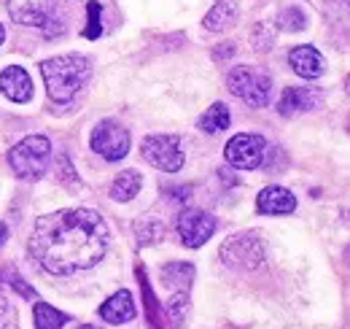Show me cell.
<instances>
[{
	"mask_svg": "<svg viewBox=\"0 0 350 329\" xmlns=\"http://www.w3.org/2000/svg\"><path fill=\"white\" fill-rule=\"evenodd\" d=\"M140 186H143V175L137 170H124L122 175H116V181L111 186V197L119 203H127L140 192Z\"/></svg>",
	"mask_w": 350,
	"mask_h": 329,
	"instance_id": "e0dca14e",
	"label": "cell"
},
{
	"mask_svg": "<svg viewBox=\"0 0 350 329\" xmlns=\"http://www.w3.org/2000/svg\"><path fill=\"white\" fill-rule=\"evenodd\" d=\"M135 230H137V235H143V232L148 235V238H146L143 243H151V241H159V238H162V232H165V230H162L159 224H135Z\"/></svg>",
	"mask_w": 350,
	"mask_h": 329,
	"instance_id": "603a6c76",
	"label": "cell"
},
{
	"mask_svg": "<svg viewBox=\"0 0 350 329\" xmlns=\"http://www.w3.org/2000/svg\"><path fill=\"white\" fill-rule=\"evenodd\" d=\"M54 8H57V0H5L8 16L30 27H44L46 19L54 14Z\"/></svg>",
	"mask_w": 350,
	"mask_h": 329,
	"instance_id": "30bf717a",
	"label": "cell"
},
{
	"mask_svg": "<svg viewBox=\"0 0 350 329\" xmlns=\"http://www.w3.org/2000/svg\"><path fill=\"white\" fill-rule=\"evenodd\" d=\"M49 160H51V143L44 135H27L8 151L11 170L25 181H38L49 167Z\"/></svg>",
	"mask_w": 350,
	"mask_h": 329,
	"instance_id": "3957f363",
	"label": "cell"
},
{
	"mask_svg": "<svg viewBox=\"0 0 350 329\" xmlns=\"http://www.w3.org/2000/svg\"><path fill=\"white\" fill-rule=\"evenodd\" d=\"M256 208H259V213H272V216L294 213L297 197L288 189H283V186H267L259 195V200H256Z\"/></svg>",
	"mask_w": 350,
	"mask_h": 329,
	"instance_id": "9a60e30c",
	"label": "cell"
},
{
	"mask_svg": "<svg viewBox=\"0 0 350 329\" xmlns=\"http://www.w3.org/2000/svg\"><path fill=\"white\" fill-rule=\"evenodd\" d=\"M87 11H89V27L84 30V36L87 38H100V33H103V22H100V3L97 0H89V5H87Z\"/></svg>",
	"mask_w": 350,
	"mask_h": 329,
	"instance_id": "44dd1931",
	"label": "cell"
},
{
	"mask_svg": "<svg viewBox=\"0 0 350 329\" xmlns=\"http://www.w3.org/2000/svg\"><path fill=\"white\" fill-rule=\"evenodd\" d=\"M232 122V114H229V108L224 106V103H213L202 117H200V130L202 132H221V130H226Z\"/></svg>",
	"mask_w": 350,
	"mask_h": 329,
	"instance_id": "ac0fdd59",
	"label": "cell"
},
{
	"mask_svg": "<svg viewBox=\"0 0 350 329\" xmlns=\"http://www.w3.org/2000/svg\"><path fill=\"white\" fill-rule=\"evenodd\" d=\"M3 38H5V27L0 25V43H3Z\"/></svg>",
	"mask_w": 350,
	"mask_h": 329,
	"instance_id": "4316f807",
	"label": "cell"
},
{
	"mask_svg": "<svg viewBox=\"0 0 350 329\" xmlns=\"http://www.w3.org/2000/svg\"><path fill=\"white\" fill-rule=\"evenodd\" d=\"M237 22V3L234 0H219L208 14H205V27L213 33H224Z\"/></svg>",
	"mask_w": 350,
	"mask_h": 329,
	"instance_id": "2e32d148",
	"label": "cell"
},
{
	"mask_svg": "<svg viewBox=\"0 0 350 329\" xmlns=\"http://www.w3.org/2000/svg\"><path fill=\"white\" fill-rule=\"evenodd\" d=\"M318 103H321V95L312 86H288L278 100V111L280 117H294L302 111H312Z\"/></svg>",
	"mask_w": 350,
	"mask_h": 329,
	"instance_id": "8fae6325",
	"label": "cell"
},
{
	"mask_svg": "<svg viewBox=\"0 0 350 329\" xmlns=\"http://www.w3.org/2000/svg\"><path fill=\"white\" fill-rule=\"evenodd\" d=\"M264 143L262 135H251V132H240L234 135L226 149H224V157L232 167H240V170H256L264 162Z\"/></svg>",
	"mask_w": 350,
	"mask_h": 329,
	"instance_id": "52a82bcc",
	"label": "cell"
},
{
	"mask_svg": "<svg viewBox=\"0 0 350 329\" xmlns=\"http://www.w3.org/2000/svg\"><path fill=\"white\" fill-rule=\"evenodd\" d=\"M57 164H59V170H57V173H59V181H65V184H76V181H79V178L73 175V167L68 162V157H59Z\"/></svg>",
	"mask_w": 350,
	"mask_h": 329,
	"instance_id": "cb8c5ba5",
	"label": "cell"
},
{
	"mask_svg": "<svg viewBox=\"0 0 350 329\" xmlns=\"http://www.w3.org/2000/svg\"><path fill=\"white\" fill-rule=\"evenodd\" d=\"M229 92L237 95L251 108H264L272 95V76L264 68L237 65L229 71Z\"/></svg>",
	"mask_w": 350,
	"mask_h": 329,
	"instance_id": "277c9868",
	"label": "cell"
},
{
	"mask_svg": "<svg viewBox=\"0 0 350 329\" xmlns=\"http://www.w3.org/2000/svg\"><path fill=\"white\" fill-rule=\"evenodd\" d=\"M5 238H8V227H5L3 221H0V246L5 243Z\"/></svg>",
	"mask_w": 350,
	"mask_h": 329,
	"instance_id": "484cf974",
	"label": "cell"
},
{
	"mask_svg": "<svg viewBox=\"0 0 350 329\" xmlns=\"http://www.w3.org/2000/svg\"><path fill=\"white\" fill-rule=\"evenodd\" d=\"M140 154L146 162L165 170L178 173L183 167V151H180V138L178 135H148L140 143Z\"/></svg>",
	"mask_w": 350,
	"mask_h": 329,
	"instance_id": "5b68a950",
	"label": "cell"
},
{
	"mask_svg": "<svg viewBox=\"0 0 350 329\" xmlns=\"http://www.w3.org/2000/svg\"><path fill=\"white\" fill-rule=\"evenodd\" d=\"M221 259L234 270H254L264 259L262 241L256 235H234L221 246Z\"/></svg>",
	"mask_w": 350,
	"mask_h": 329,
	"instance_id": "ba28073f",
	"label": "cell"
},
{
	"mask_svg": "<svg viewBox=\"0 0 350 329\" xmlns=\"http://www.w3.org/2000/svg\"><path fill=\"white\" fill-rule=\"evenodd\" d=\"M0 329H16V310L5 297H0Z\"/></svg>",
	"mask_w": 350,
	"mask_h": 329,
	"instance_id": "7402d4cb",
	"label": "cell"
},
{
	"mask_svg": "<svg viewBox=\"0 0 350 329\" xmlns=\"http://www.w3.org/2000/svg\"><path fill=\"white\" fill-rule=\"evenodd\" d=\"M30 256L51 276H73L94 267L108 248V227L100 213L68 208L46 213L30 235Z\"/></svg>",
	"mask_w": 350,
	"mask_h": 329,
	"instance_id": "6da1fadb",
	"label": "cell"
},
{
	"mask_svg": "<svg viewBox=\"0 0 350 329\" xmlns=\"http://www.w3.org/2000/svg\"><path fill=\"white\" fill-rule=\"evenodd\" d=\"M65 324H68V316L51 308L49 302L36 305V329H62Z\"/></svg>",
	"mask_w": 350,
	"mask_h": 329,
	"instance_id": "d6986e66",
	"label": "cell"
},
{
	"mask_svg": "<svg viewBox=\"0 0 350 329\" xmlns=\"http://www.w3.org/2000/svg\"><path fill=\"white\" fill-rule=\"evenodd\" d=\"M79 329H97V327H92V324H84V327H79Z\"/></svg>",
	"mask_w": 350,
	"mask_h": 329,
	"instance_id": "83f0119b",
	"label": "cell"
},
{
	"mask_svg": "<svg viewBox=\"0 0 350 329\" xmlns=\"http://www.w3.org/2000/svg\"><path fill=\"white\" fill-rule=\"evenodd\" d=\"M189 192H191V186H178V189H173V200H186Z\"/></svg>",
	"mask_w": 350,
	"mask_h": 329,
	"instance_id": "d4e9b609",
	"label": "cell"
},
{
	"mask_svg": "<svg viewBox=\"0 0 350 329\" xmlns=\"http://www.w3.org/2000/svg\"><path fill=\"white\" fill-rule=\"evenodd\" d=\"M216 232V219L205 210H183L178 216V235L186 248L205 246Z\"/></svg>",
	"mask_w": 350,
	"mask_h": 329,
	"instance_id": "9c48e42d",
	"label": "cell"
},
{
	"mask_svg": "<svg viewBox=\"0 0 350 329\" xmlns=\"http://www.w3.org/2000/svg\"><path fill=\"white\" fill-rule=\"evenodd\" d=\"M92 151H97L108 162H119L130 151V132L116 122H100L92 130Z\"/></svg>",
	"mask_w": 350,
	"mask_h": 329,
	"instance_id": "8992f818",
	"label": "cell"
},
{
	"mask_svg": "<svg viewBox=\"0 0 350 329\" xmlns=\"http://www.w3.org/2000/svg\"><path fill=\"white\" fill-rule=\"evenodd\" d=\"M100 319L108 321V324H127L135 319V302H132V294L127 289L116 291L108 302H103L100 308Z\"/></svg>",
	"mask_w": 350,
	"mask_h": 329,
	"instance_id": "5bb4252c",
	"label": "cell"
},
{
	"mask_svg": "<svg viewBox=\"0 0 350 329\" xmlns=\"http://www.w3.org/2000/svg\"><path fill=\"white\" fill-rule=\"evenodd\" d=\"M0 92H3L5 97H11L14 103H27V100H33V82H30L27 71L19 68V65L5 68V71L0 73Z\"/></svg>",
	"mask_w": 350,
	"mask_h": 329,
	"instance_id": "7c38bea8",
	"label": "cell"
},
{
	"mask_svg": "<svg viewBox=\"0 0 350 329\" xmlns=\"http://www.w3.org/2000/svg\"><path fill=\"white\" fill-rule=\"evenodd\" d=\"M288 62H291L294 73L302 76V79H318V76L326 71V60H323V54H321L315 46H307V43L305 46L291 49Z\"/></svg>",
	"mask_w": 350,
	"mask_h": 329,
	"instance_id": "4fadbf2b",
	"label": "cell"
},
{
	"mask_svg": "<svg viewBox=\"0 0 350 329\" xmlns=\"http://www.w3.org/2000/svg\"><path fill=\"white\" fill-rule=\"evenodd\" d=\"M278 25H280V30H286V33H299V30L307 27V16L299 8H286V11L280 14Z\"/></svg>",
	"mask_w": 350,
	"mask_h": 329,
	"instance_id": "ffe728a7",
	"label": "cell"
},
{
	"mask_svg": "<svg viewBox=\"0 0 350 329\" xmlns=\"http://www.w3.org/2000/svg\"><path fill=\"white\" fill-rule=\"evenodd\" d=\"M41 73H44L46 89H49V97L54 103H70L81 86L89 82L92 76V62H89L84 54H62V57H54V60H46L41 65Z\"/></svg>",
	"mask_w": 350,
	"mask_h": 329,
	"instance_id": "7a4b0ae2",
	"label": "cell"
}]
</instances>
